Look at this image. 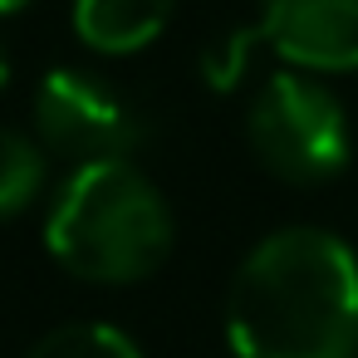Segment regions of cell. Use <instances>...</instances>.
<instances>
[{"mask_svg":"<svg viewBox=\"0 0 358 358\" xmlns=\"http://www.w3.org/2000/svg\"><path fill=\"white\" fill-rule=\"evenodd\" d=\"M177 10V0H74V30L89 50L133 55L152 45Z\"/></svg>","mask_w":358,"mask_h":358,"instance_id":"cell-6","label":"cell"},{"mask_svg":"<svg viewBox=\"0 0 358 358\" xmlns=\"http://www.w3.org/2000/svg\"><path fill=\"white\" fill-rule=\"evenodd\" d=\"M260 35L309 74L358 69V0H265Z\"/></svg>","mask_w":358,"mask_h":358,"instance_id":"cell-5","label":"cell"},{"mask_svg":"<svg viewBox=\"0 0 358 358\" xmlns=\"http://www.w3.org/2000/svg\"><path fill=\"white\" fill-rule=\"evenodd\" d=\"M255 40H265V35H260V30H231V35H221V40L201 55V74H206V84H211L216 94H231V89L241 84Z\"/></svg>","mask_w":358,"mask_h":358,"instance_id":"cell-9","label":"cell"},{"mask_svg":"<svg viewBox=\"0 0 358 358\" xmlns=\"http://www.w3.org/2000/svg\"><path fill=\"white\" fill-rule=\"evenodd\" d=\"M6 84H10V59H6V45H0V94H6Z\"/></svg>","mask_w":358,"mask_h":358,"instance_id":"cell-10","label":"cell"},{"mask_svg":"<svg viewBox=\"0 0 358 358\" xmlns=\"http://www.w3.org/2000/svg\"><path fill=\"white\" fill-rule=\"evenodd\" d=\"M226 338L236 358H353L358 255L319 226L265 236L231 280Z\"/></svg>","mask_w":358,"mask_h":358,"instance_id":"cell-1","label":"cell"},{"mask_svg":"<svg viewBox=\"0 0 358 358\" xmlns=\"http://www.w3.org/2000/svg\"><path fill=\"white\" fill-rule=\"evenodd\" d=\"M245 133L255 157L299 187L329 182L343 172L353 138H348V113L334 99V89L314 84L309 74H275L245 113Z\"/></svg>","mask_w":358,"mask_h":358,"instance_id":"cell-3","label":"cell"},{"mask_svg":"<svg viewBox=\"0 0 358 358\" xmlns=\"http://www.w3.org/2000/svg\"><path fill=\"white\" fill-rule=\"evenodd\" d=\"M30 358H143V353L113 324H59L30 348Z\"/></svg>","mask_w":358,"mask_h":358,"instance_id":"cell-8","label":"cell"},{"mask_svg":"<svg viewBox=\"0 0 358 358\" xmlns=\"http://www.w3.org/2000/svg\"><path fill=\"white\" fill-rule=\"evenodd\" d=\"M35 133L55 157H64L74 167L128 157L143 143V123H138L133 103L89 69H50L40 79Z\"/></svg>","mask_w":358,"mask_h":358,"instance_id":"cell-4","label":"cell"},{"mask_svg":"<svg viewBox=\"0 0 358 358\" xmlns=\"http://www.w3.org/2000/svg\"><path fill=\"white\" fill-rule=\"evenodd\" d=\"M30 0H0V15H15V10H25Z\"/></svg>","mask_w":358,"mask_h":358,"instance_id":"cell-11","label":"cell"},{"mask_svg":"<svg viewBox=\"0 0 358 358\" xmlns=\"http://www.w3.org/2000/svg\"><path fill=\"white\" fill-rule=\"evenodd\" d=\"M45 187V148L30 133L0 128V221L20 216Z\"/></svg>","mask_w":358,"mask_h":358,"instance_id":"cell-7","label":"cell"},{"mask_svg":"<svg viewBox=\"0 0 358 358\" xmlns=\"http://www.w3.org/2000/svg\"><path fill=\"white\" fill-rule=\"evenodd\" d=\"M45 245L89 285H133L167 260L172 211L128 157L84 162L50 206Z\"/></svg>","mask_w":358,"mask_h":358,"instance_id":"cell-2","label":"cell"}]
</instances>
